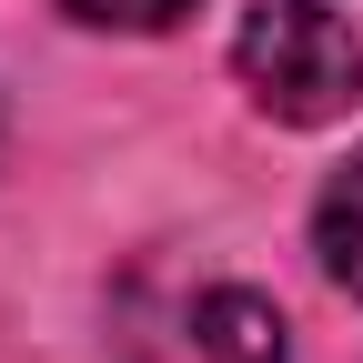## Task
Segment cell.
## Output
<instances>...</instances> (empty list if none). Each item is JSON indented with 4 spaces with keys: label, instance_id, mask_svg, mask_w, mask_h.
Returning a JSON list of instances; mask_svg holds the SVG:
<instances>
[{
    "label": "cell",
    "instance_id": "2",
    "mask_svg": "<svg viewBox=\"0 0 363 363\" xmlns=\"http://www.w3.org/2000/svg\"><path fill=\"white\" fill-rule=\"evenodd\" d=\"M131 363H293V343L252 283H192L131 313Z\"/></svg>",
    "mask_w": 363,
    "mask_h": 363
},
{
    "label": "cell",
    "instance_id": "4",
    "mask_svg": "<svg viewBox=\"0 0 363 363\" xmlns=\"http://www.w3.org/2000/svg\"><path fill=\"white\" fill-rule=\"evenodd\" d=\"M81 30H172L192 0H61Z\"/></svg>",
    "mask_w": 363,
    "mask_h": 363
},
{
    "label": "cell",
    "instance_id": "1",
    "mask_svg": "<svg viewBox=\"0 0 363 363\" xmlns=\"http://www.w3.org/2000/svg\"><path fill=\"white\" fill-rule=\"evenodd\" d=\"M233 71H242V91L272 121H303V131L343 121L363 101V40L323 0H272V11H252L242 40H233Z\"/></svg>",
    "mask_w": 363,
    "mask_h": 363
},
{
    "label": "cell",
    "instance_id": "3",
    "mask_svg": "<svg viewBox=\"0 0 363 363\" xmlns=\"http://www.w3.org/2000/svg\"><path fill=\"white\" fill-rule=\"evenodd\" d=\"M313 252H323V272L363 303V152L313 192Z\"/></svg>",
    "mask_w": 363,
    "mask_h": 363
}]
</instances>
